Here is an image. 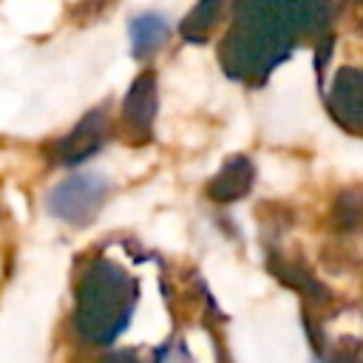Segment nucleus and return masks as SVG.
Wrapping results in <instances>:
<instances>
[{"instance_id":"nucleus-1","label":"nucleus","mask_w":363,"mask_h":363,"mask_svg":"<svg viewBox=\"0 0 363 363\" xmlns=\"http://www.w3.org/2000/svg\"><path fill=\"white\" fill-rule=\"evenodd\" d=\"M164 34H167V28H164V23L156 20V17H142V20L133 23V40H136L139 48H145V43L162 40Z\"/></svg>"}]
</instances>
